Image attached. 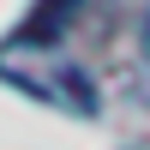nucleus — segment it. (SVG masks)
<instances>
[{
  "mask_svg": "<svg viewBox=\"0 0 150 150\" xmlns=\"http://www.w3.org/2000/svg\"><path fill=\"white\" fill-rule=\"evenodd\" d=\"M36 48H42V60H36V66H24V60H6V54H0V78L18 84V90L36 96V102L66 108V114H96V78L78 66V60H66L54 42H36Z\"/></svg>",
  "mask_w": 150,
  "mask_h": 150,
  "instance_id": "1",
  "label": "nucleus"
}]
</instances>
